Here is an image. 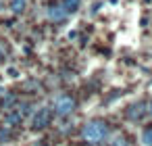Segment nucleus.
I'll list each match as a JSON object with an SVG mask.
<instances>
[{"label": "nucleus", "mask_w": 152, "mask_h": 146, "mask_svg": "<svg viewBox=\"0 0 152 146\" xmlns=\"http://www.w3.org/2000/svg\"><path fill=\"white\" fill-rule=\"evenodd\" d=\"M0 61H2V50H0Z\"/></svg>", "instance_id": "obj_12"}, {"label": "nucleus", "mask_w": 152, "mask_h": 146, "mask_svg": "<svg viewBox=\"0 0 152 146\" xmlns=\"http://www.w3.org/2000/svg\"><path fill=\"white\" fill-rule=\"evenodd\" d=\"M0 9H2V4H0Z\"/></svg>", "instance_id": "obj_13"}, {"label": "nucleus", "mask_w": 152, "mask_h": 146, "mask_svg": "<svg viewBox=\"0 0 152 146\" xmlns=\"http://www.w3.org/2000/svg\"><path fill=\"white\" fill-rule=\"evenodd\" d=\"M15 94H7L4 98H2V102H0V106H2V109H11L13 104H15Z\"/></svg>", "instance_id": "obj_8"}, {"label": "nucleus", "mask_w": 152, "mask_h": 146, "mask_svg": "<svg viewBox=\"0 0 152 146\" xmlns=\"http://www.w3.org/2000/svg\"><path fill=\"white\" fill-rule=\"evenodd\" d=\"M63 9H65L67 13H75V11L79 9V0H65Z\"/></svg>", "instance_id": "obj_6"}, {"label": "nucleus", "mask_w": 152, "mask_h": 146, "mask_svg": "<svg viewBox=\"0 0 152 146\" xmlns=\"http://www.w3.org/2000/svg\"><path fill=\"white\" fill-rule=\"evenodd\" d=\"M142 142H144L146 146H152V127H150V129H146V131L142 134Z\"/></svg>", "instance_id": "obj_9"}, {"label": "nucleus", "mask_w": 152, "mask_h": 146, "mask_svg": "<svg viewBox=\"0 0 152 146\" xmlns=\"http://www.w3.org/2000/svg\"><path fill=\"white\" fill-rule=\"evenodd\" d=\"M73 109H75V102H73V98H69V96H61V98H56V102H54V111H56L58 115H69Z\"/></svg>", "instance_id": "obj_2"}, {"label": "nucleus", "mask_w": 152, "mask_h": 146, "mask_svg": "<svg viewBox=\"0 0 152 146\" xmlns=\"http://www.w3.org/2000/svg\"><path fill=\"white\" fill-rule=\"evenodd\" d=\"M144 113H146V109H144V104L140 102V104H133V106H131V111H129V117H131V119H140Z\"/></svg>", "instance_id": "obj_5"}, {"label": "nucleus", "mask_w": 152, "mask_h": 146, "mask_svg": "<svg viewBox=\"0 0 152 146\" xmlns=\"http://www.w3.org/2000/svg\"><path fill=\"white\" fill-rule=\"evenodd\" d=\"M48 121H50V111L48 109H38V113L34 115V127L42 129V127L48 125Z\"/></svg>", "instance_id": "obj_3"}, {"label": "nucleus", "mask_w": 152, "mask_h": 146, "mask_svg": "<svg viewBox=\"0 0 152 146\" xmlns=\"http://www.w3.org/2000/svg\"><path fill=\"white\" fill-rule=\"evenodd\" d=\"M65 15H67V11H65L61 4H54V7L48 9V19H52V21H63Z\"/></svg>", "instance_id": "obj_4"}, {"label": "nucleus", "mask_w": 152, "mask_h": 146, "mask_svg": "<svg viewBox=\"0 0 152 146\" xmlns=\"http://www.w3.org/2000/svg\"><path fill=\"white\" fill-rule=\"evenodd\" d=\"M148 113H150V115H152V102H150V109H148Z\"/></svg>", "instance_id": "obj_11"}, {"label": "nucleus", "mask_w": 152, "mask_h": 146, "mask_svg": "<svg viewBox=\"0 0 152 146\" xmlns=\"http://www.w3.org/2000/svg\"><path fill=\"white\" fill-rule=\"evenodd\" d=\"M25 4H27V0H13L11 9H13V13H23L25 11Z\"/></svg>", "instance_id": "obj_7"}, {"label": "nucleus", "mask_w": 152, "mask_h": 146, "mask_svg": "<svg viewBox=\"0 0 152 146\" xmlns=\"http://www.w3.org/2000/svg\"><path fill=\"white\" fill-rule=\"evenodd\" d=\"M113 146H127V142H125V138H115Z\"/></svg>", "instance_id": "obj_10"}, {"label": "nucleus", "mask_w": 152, "mask_h": 146, "mask_svg": "<svg viewBox=\"0 0 152 146\" xmlns=\"http://www.w3.org/2000/svg\"><path fill=\"white\" fill-rule=\"evenodd\" d=\"M106 134H108V127L102 121H92L83 127V138L88 142H100V140H104Z\"/></svg>", "instance_id": "obj_1"}]
</instances>
